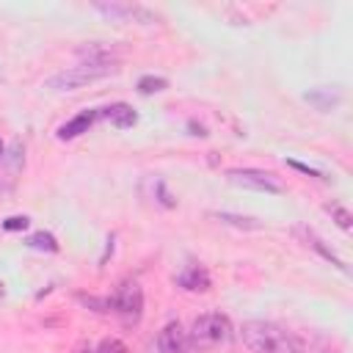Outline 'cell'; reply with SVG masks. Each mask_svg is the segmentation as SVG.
Listing matches in <instances>:
<instances>
[{"label":"cell","mask_w":353,"mask_h":353,"mask_svg":"<svg viewBox=\"0 0 353 353\" xmlns=\"http://www.w3.org/2000/svg\"><path fill=\"white\" fill-rule=\"evenodd\" d=\"M240 334L251 353H301L298 336L270 320H248Z\"/></svg>","instance_id":"6da1fadb"},{"label":"cell","mask_w":353,"mask_h":353,"mask_svg":"<svg viewBox=\"0 0 353 353\" xmlns=\"http://www.w3.org/2000/svg\"><path fill=\"white\" fill-rule=\"evenodd\" d=\"M232 336V323L226 314L221 312H207V314H199L193 320V328H190V336H188V345H193L196 350H218L221 345H226Z\"/></svg>","instance_id":"7a4b0ae2"},{"label":"cell","mask_w":353,"mask_h":353,"mask_svg":"<svg viewBox=\"0 0 353 353\" xmlns=\"http://www.w3.org/2000/svg\"><path fill=\"white\" fill-rule=\"evenodd\" d=\"M113 72H116L113 61H108V58L94 61V58H91L88 63L69 66V69H63V72L47 77V88H52V91H74V88H80V85L94 83V80H99V77H108V74H113Z\"/></svg>","instance_id":"3957f363"},{"label":"cell","mask_w":353,"mask_h":353,"mask_svg":"<svg viewBox=\"0 0 353 353\" xmlns=\"http://www.w3.org/2000/svg\"><path fill=\"white\" fill-rule=\"evenodd\" d=\"M108 306L116 314H121L124 323H135L141 317V312H143V290H141V284L138 281H130V279L121 281L116 287L113 298L108 301Z\"/></svg>","instance_id":"277c9868"},{"label":"cell","mask_w":353,"mask_h":353,"mask_svg":"<svg viewBox=\"0 0 353 353\" xmlns=\"http://www.w3.org/2000/svg\"><path fill=\"white\" fill-rule=\"evenodd\" d=\"M226 179L232 185L251 188V190H259V193H284V185L273 174L256 171V168H232V171H226Z\"/></svg>","instance_id":"5b68a950"},{"label":"cell","mask_w":353,"mask_h":353,"mask_svg":"<svg viewBox=\"0 0 353 353\" xmlns=\"http://www.w3.org/2000/svg\"><path fill=\"white\" fill-rule=\"evenodd\" d=\"M157 353H188V334L179 325V320H171L163 325L157 336Z\"/></svg>","instance_id":"8992f818"},{"label":"cell","mask_w":353,"mask_h":353,"mask_svg":"<svg viewBox=\"0 0 353 353\" xmlns=\"http://www.w3.org/2000/svg\"><path fill=\"white\" fill-rule=\"evenodd\" d=\"M179 287L190 290V292H207L210 290V273L201 265H188L179 276H176Z\"/></svg>","instance_id":"52a82bcc"},{"label":"cell","mask_w":353,"mask_h":353,"mask_svg":"<svg viewBox=\"0 0 353 353\" xmlns=\"http://www.w3.org/2000/svg\"><path fill=\"white\" fill-rule=\"evenodd\" d=\"M97 116H99L97 110H83V113H77L72 121H66V124L58 130V138H61V141H69V138H77L80 132H88V127L94 124Z\"/></svg>","instance_id":"ba28073f"},{"label":"cell","mask_w":353,"mask_h":353,"mask_svg":"<svg viewBox=\"0 0 353 353\" xmlns=\"http://www.w3.org/2000/svg\"><path fill=\"white\" fill-rule=\"evenodd\" d=\"M102 116H105L110 124H116L119 130H124V127H132V124L138 121V113H135L130 105H124V102H116V105L105 108V110H102Z\"/></svg>","instance_id":"9c48e42d"},{"label":"cell","mask_w":353,"mask_h":353,"mask_svg":"<svg viewBox=\"0 0 353 353\" xmlns=\"http://www.w3.org/2000/svg\"><path fill=\"white\" fill-rule=\"evenodd\" d=\"M163 88H168V80H165V77L146 74V77L138 80V91H141V94H157V91H163Z\"/></svg>","instance_id":"30bf717a"},{"label":"cell","mask_w":353,"mask_h":353,"mask_svg":"<svg viewBox=\"0 0 353 353\" xmlns=\"http://www.w3.org/2000/svg\"><path fill=\"white\" fill-rule=\"evenodd\" d=\"M218 221L240 226V229H262V223L256 218H243V215H232V212H218Z\"/></svg>","instance_id":"8fae6325"},{"label":"cell","mask_w":353,"mask_h":353,"mask_svg":"<svg viewBox=\"0 0 353 353\" xmlns=\"http://www.w3.org/2000/svg\"><path fill=\"white\" fill-rule=\"evenodd\" d=\"M28 245H30V248H44V251H58L55 237H52V234H47V232H36V234L28 240Z\"/></svg>","instance_id":"7c38bea8"},{"label":"cell","mask_w":353,"mask_h":353,"mask_svg":"<svg viewBox=\"0 0 353 353\" xmlns=\"http://www.w3.org/2000/svg\"><path fill=\"white\" fill-rule=\"evenodd\" d=\"M97 353H130V350H127V345H124L121 339H113V336H110V339H102V342H99Z\"/></svg>","instance_id":"4fadbf2b"},{"label":"cell","mask_w":353,"mask_h":353,"mask_svg":"<svg viewBox=\"0 0 353 353\" xmlns=\"http://www.w3.org/2000/svg\"><path fill=\"white\" fill-rule=\"evenodd\" d=\"M325 210H328V212H334V215H336V223H339V226H342V229H350V212H347V210H345V207H339V204H328V207H325Z\"/></svg>","instance_id":"5bb4252c"},{"label":"cell","mask_w":353,"mask_h":353,"mask_svg":"<svg viewBox=\"0 0 353 353\" xmlns=\"http://www.w3.org/2000/svg\"><path fill=\"white\" fill-rule=\"evenodd\" d=\"M3 229L6 232H19V229H28V218L25 215H11L3 221Z\"/></svg>","instance_id":"9a60e30c"},{"label":"cell","mask_w":353,"mask_h":353,"mask_svg":"<svg viewBox=\"0 0 353 353\" xmlns=\"http://www.w3.org/2000/svg\"><path fill=\"white\" fill-rule=\"evenodd\" d=\"M290 165H292V168H298V171H303V174H309V176H320L314 168H309V165H303V163H298V160H290Z\"/></svg>","instance_id":"2e32d148"},{"label":"cell","mask_w":353,"mask_h":353,"mask_svg":"<svg viewBox=\"0 0 353 353\" xmlns=\"http://www.w3.org/2000/svg\"><path fill=\"white\" fill-rule=\"evenodd\" d=\"M0 160H3V143H0Z\"/></svg>","instance_id":"e0dca14e"}]
</instances>
